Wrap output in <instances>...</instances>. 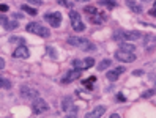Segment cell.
<instances>
[{
  "label": "cell",
  "instance_id": "1",
  "mask_svg": "<svg viewBox=\"0 0 156 118\" xmlns=\"http://www.w3.org/2000/svg\"><path fill=\"white\" fill-rule=\"evenodd\" d=\"M25 30L29 33L38 35V36H41V38H49V36H51V30L48 29V27L38 24V22H30L29 25L25 27Z\"/></svg>",
  "mask_w": 156,
  "mask_h": 118
},
{
  "label": "cell",
  "instance_id": "2",
  "mask_svg": "<svg viewBox=\"0 0 156 118\" xmlns=\"http://www.w3.org/2000/svg\"><path fill=\"white\" fill-rule=\"evenodd\" d=\"M69 19H71V27H73V30H74V32L80 33V32L85 30V24L82 22L80 14H79L76 10H73V11L69 13Z\"/></svg>",
  "mask_w": 156,
  "mask_h": 118
},
{
  "label": "cell",
  "instance_id": "3",
  "mask_svg": "<svg viewBox=\"0 0 156 118\" xmlns=\"http://www.w3.org/2000/svg\"><path fill=\"white\" fill-rule=\"evenodd\" d=\"M44 21L48 22L49 25H52L54 29H58V27L62 25V21H63V16H62V13H58V11L46 13V14H44Z\"/></svg>",
  "mask_w": 156,
  "mask_h": 118
},
{
  "label": "cell",
  "instance_id": "4",
  "mask_svg": "<svg viewBox=\"0 0 156 118\" xmlns=\"http://www.w3.org/2000/svg\"><path fill=\"white\" fill-rule=\"evenodd\" d=\"M49 110V104L44 101V99H41L40 96L33 99V102H32V112L36 113V115H40V113H46Z\"/></svg>",
  "mask_w": 156,
  "mask_h": 118
},
{
  "label": "cell",
  "instance_id": "5",
  "mask_svg": "<svg viewBox=\"0 0 156 118\" xmlns=\"http://www.w3.org/2000/svg\"><path fill=\"white\" fill-rule=\"evenodd\" d=\"M19 93H21L22 98L29 99V101H33V99H36V98L40 96L38 90H36V88H32V87H27V85H22V87H21Z\"/></svg>",
  "mask_w": 156,
  "mask_h": 118
},
{
  "label": "cell",
  "instance_id": "6",
  "mask_svg": "<svg viewBox=\"0 0 156 118\" xmlns=\"http://www.w3.org/2000/svg\"><path fill=\"white\" fill-rule=\"evenodd\" d=\"M115 58L120 61V63H131V61H134L137 57H136L134 52H123V50L118 49V50L115 52Z\"/></svg>",
  "mask_w": 156,
  "mask_h": 118
},
{
  "label": "cell",
  "instance_id": "7",
  "mask_svg": "<svg viewBox=\"0 0 156 118\" xmlns=\"http://www.w3.org/2000/svg\"><path fill=\"white\" fill-rule=\"evenodd\" d=\"M13 57L14 58H29L30 57V50H29V47H27L25 44H21V46H17L13 50Z\"/></svg>",
  "mask_w": 156,
  "mask_h": 118
},
{
  "label": "cell",
  "instance_id": "8",
  "mask_svg": "<svg viewBox=\"0 0 156 118\" xmlns=\"http://www.w3.org/2000/svg\"><path fill=\"white\" fill-rule=\"evenodd\" d=\"M80 74H82V69H71L65 74V77H62V84H69L73 80H77Z\"/></svg>",
  "mask_w": 156,
  "mask_h": 118
},
{
  "label": "cell",
  "instance_id": "9",
  "mask_svg": "<svg viewBox=\"0 0 156 118\" xmlns=\"http://www.w3.org/2000/svg\"><path fill=\"white\" fill-rule=\"evenodd\" d=\"M123 72H125V66H117V68H114L111 71H107L106 77H107L109 82H115V80H118L120 74H123Z\"/></svg>",
  "mask_w": 156,
  "mask_h": 118
},
{
  "label": "cell",
  "instance_id": "10",
  "mask_svg": "<svg viewBox=\"0 0 156 118\" xmlns=\"http://www.w3.org/2000/svg\"><path fill=\"white\" fill-rule=\"evenodd\" d=\"M87 41L88 40L82 38V36H69L68 38V44H71V46H74V47H82Z\"/></svg>",
  "mask_w": 156,
  "mask_h": 118
},
{
  "label": "cell",
  "instance_id": "11",
  "mask_svg": "<svg viewBox=\"0 0 156 118\" xmlns=\"http://www.w3.org/2000/svg\"><path fill=\"white\" fill-rule=\"evenodd\" d=\"M104 112H106V106H96L93 110L85 115V118H99L101 115H104Z\"/></svg>",
  "mask_w": 156,
  "mask_h": 118
},
{
  "label": "cell",
  "instance_id": "12",
  "mask_svg": "<svg viewBox=\"0 0 156 118\" xmlns=\"http://www.w3.org/2000/svg\"><path fill=\"white\" fill-rule=\"evenodd\" d=\"M125 3L128 5V8L133 11V13H136V14H140L144 10H142V5L140 3H137L136 0H125Z\"/></svg>",
  "mask_w": 156,
  "mask_h": 118
},
{
  "label": "cell",
  "instance_id": "13",
  "mask_svg": "<svg viewBox=\"0 0 156 118\" xmlns=\"http://www.w3.org/2000/svg\"><path fill=\"white\" fill-rule=\"evenodd\" d=\"M106 19H107L106 14H99V11L95 13V14H91V16H88V21H90L91 24H96V25H101Z\"/></svg>",
  "mask_w": 156,
  "mask_h": 118
},
{
  "label": "cell",
  "instance_id": "14",
  "mask_svg": "<svg viewBox=\"0 0 156 118\" xmlns=\"http://www.w3.org/2000/svg\"><path fill=\"white\" fill-rule=\"evenodd\" d=\"M73 106H74V101H73L71 96H65V98H63V101H62V110L69 112Z\"/></svg>",
  "mask_w": 156,
  "mask_h": 118
},
{
  "label": "cell",
  "instance_id": "15",
  "mask_svg": "<svg viewBox=\"0 0 156 118\" xmlns=\"http://www.w3.org/2000/svg\"><path fill=\"white\" fill-rule=\"evenodd\" d=\"M142 36L140 32H137V30H133V32H125V41H136V40H139Z\"/></svg>",
  "mask_w": 156,
  "mask_h": 118
},
{
  "label": "cell",
  "instance_id": "16",
  "mask_svg": "<svg viewBox=\"0 0 156 118\" xmlns=\"http://www.w3.org/2000/svg\"><path fill=\"white\" fill-rule=\"evenodd\" d=\"M111 66H112V60L111 58H104V60L99 61V65L96 68H98V71H106L107 68H111Z\"/></svg>",
  "mask_w": 156,
  "mask_h": 118
},
{
  "label": "cell",
  "instance_id": "17",
  "mask_svg": "<svg viewBox=\"0 0 156 118\" xmlns=\"http://www.w3.org/2000/svg\"><path fill=\"white\" fill-rule=\"evenodd\" d=\"M118 49L123 50V52H134V50H136V46H134V44H131V43L122 41V43H120V47H118Z\"/></svg>",
  "mask_w": 156,
  "mask_h": 118
},
{
  "label": "cell",
  "instance_id": "18",
  "mask_svg": "<svg viewBox=\"0 0 156 118\" xmlns=\"http://www.w3.org/2000/svg\"><path fill=\"white\" fill-rule=\"evenodd\" d=\"M21 10L24 11V13H27V14H30V16H36V14H38V13H36V8H33V6H30V5H21Z\"/></svg>",
  "mask_w": 156,
  "mask_h": 118
},
{
  "label": "cell",
  "instance_id": "19",
  "mask_svg": "<svg viewBox=\"0 0 156 118\" xmlns=\"http://www.w3.org/2000/svg\"><path fill=\"white\" fill-rule=\"evenodd\" d=\"M95 66V58L93 57H87L85 60H82V68L84 69H90Z\"/></svg>",
  "mask_w": 156,
  "mask_h": 118
},
{
  "label": "cell",
  "instance_id": "20",
  "mask_svg": "<svg viewBox=\"0 0 156 118\" xmlns=\"http://www.w3.org/2000/svg\"><path fill=\"white\" fill-rule=\"evenodd\" d=\"M95 82H96V77H95V76L88 77L87 80H82V84L87 87V90H93V84H95Z\"/></svg>",
  "mask_w": 156,
  "mask_h": 118
},
{
  "label": "cell",
  "instance_id": "21",
  "mask_svg": "<svg viewBox=\"0 0 156 118\" xmlns=\"http://www.w3.org/2000/svg\"><path fill=\"white\" fill-rule=\"evenodd\" d=\"M80 49H84L85 52H95V50H96V46H95L93 43H90V41H87V43H85V44H84V46H82Z\"/></svg>",
  "mask_w": 156,
  "mask_h": 118
},
{
  "label": "cell",
  "instance_id": "22",
  "mask_svg": "<svg viewBox=\"0 0 156 118\" xmlns=\"http://www.w3.org/2000/svg\"><path fill=\"white\" fill-rule=\"evenodd\" d=\"M84 11L85 14H88V16H91V14H95V13H98V10H96V6H91V5H85L84 6Z\"/></svg>",
  "mask_w": 156,
  "mask_h": 118
},
{
  "label": "cell",
  "instance_id": "23",
  "mask_svg": "<svg viewBox=\"0 0 156 118\" xmlns=\"http://www.w3.org/2000/svg\"><path fill=\"white\" fill-rule=\"evenodd\" d=\"M0 88H11V82L0 74Z\"/></svg>",
  "mask_w": 156,
  "mask_h": 118
},
{
  "label": "cell",
  "instance_id": "24",
  "mask_svg": "<svg viewBox=\"0 0 156 118\" xmlns=\"http://www.w3.org/2000/svg\"><path fill=\"white\" fill-rule=\"evenodd\" d=\"M99 5H104L109 10H112V8H115V0H99Z\"/></svg>",
  "mask_w": 156,
  "mask_h": 118
},
{
  "label": "cell",
  "instance_id": "25",
  "mask_svg": "<svg viewBox=\"0 0 156 118\" xmlns=\"http://www.w3.org/2000/svg\"><path fill=\"white\" fill-rule=\"evenodd\" d=\"M17 22L16 21H5V29L6 30H14V29H17Z\"/></svg>",
  "mask_w": 156,
  "mask_h": 118
},
{
  "label": "cell",
  "instance_id": "26",
  "mask_svg": "<svg viewBox=\"0 0 156 118\" xmlns=\"http://www.w3.org/2000/svg\"><path fill=\"white\" fill-rule=\"evenodd\" d=\"M46 50H48V55H51L52 58H57V57H58L57 49L54 47V46H48V47H46Z\"/></svg>",
  "mask_w": 156,
  "mask_h": 118
},
{
  "label": "cell",
  "instance_id": "27",
  "mask_svg": "<svg viewBox=\"0 0 156 118\" xmlns=\"http://www.w3.org/2000/svg\"><path fill=\"white\" fill-rule=\"evenodd\" d=\"M71 65H73V69H84L82 68V60H79V58H74L71 61Z\"/></svg>",
  "mask_w": 156,
  "mask_h": 118
},
{
  "label": "cell",
  "instance_id": "28",
  "mask_svg": "<svg viewBox=\"0 0 156 118\" xmlns=\"http://www.w3.org/2000/svg\"><path fill=\"white\" fill-rule=\"evenodd\" d=\"M10 43H16V44H25V41H24V38H21V36H11L10 38Z\"/></svg>",
  "mask_w": 156,
  "mask_h": 118
},
{
  "label": "cell",
  "instance_id": "29",
  "mask_svg": "<svg viewBox=\"0 0 156 118\" xmlns=\"http://www.w3.org/2000/svg\"><path fill=\"white\" fill-rule=\"evenodd\" d=\"M154 95V88H150V90H147V92L142 95V98H145V99H148V98H151Z\"/></svg>",
  "mask_w": 156,
  "mask_h": 118
},
{
  "label": "cell",
  "instance_id": "30",
  "mask_svg": "<svg viewBox=\"0 0 156 118\" xmlns=\"http://www.w3.org/2000/svg\"><path fill=\"white\" fill-rule=\"evenodd\" d=\"M115 99H117L118 102H125V101H126V96H125L123 93H117V95H115Z\"/></svg>",
  "mask_w": 156,
  "mask_h": 118
},
{
  "label": "cell",
  "instance_id": "31",
  "mask_svg": "<svg viewBox=\"0 0 156 118\" xmlns=\"http://www.w3.org/2000/svg\"><path fill=\"white\" fill-rule=\"evenodd\" d=\"M57 3L62 5V6H71V3L68 2V0H57Z\"/></svg>",
  "mask_w": 156,
  "mask_h": 118
},
{
  "label": "cell",
  "instance_id": "32",
  "mask_svg": "<svg viewBox=\"0 0 156 118\" xmlns=\"http://www.w3.org/2000/svg\"><path fill=\"white\" fill-rule=\"evenodd\" d=\"M27 5H36V6H40L41 5V0H27Z\"/></svg>",
  "mask_w": 156,
  "mask_h": 118
},
{
  "label": "cell",
  "instance_id": "33",
  "mask_svg": "<svg viewBox=\"0 0 156 118\" xmlns=\"http://www.w3.org/2000/svg\"><path fill=\"white\" fill-rule=\"evenodd\" d=\"M142 74H144V71H142V69H136V71H133V76H136V77H137V76H142Z\"/></svg>",
  "mask_w": 156,
  "mask_h": 118
},
{
  "label": "cell",
  "instance_id": "34",
  "mask_svg": "<svg viewBox=\"0 0 156 118\" xmlns=\"http://www.w3.org/2000/svg\"><path fill=\"white\" fill-rule=\"evenodd\" d=\"M0 11L6 13V11H8V5H3V3H0Z\"/></svg>",
  "mask_w": 156,
  "mask_h": 118
},
{
  "label": "cell",
  "instance_id": "35",
  "mask_svg": "<svg viewBox=\"0 0 156 118\" xmlns=\"http://www.w3.org/2000/svg\"><path fill=\"white\" fill-rule=\"evenodd\" d=\"M148 14H150L151 17H154V16H156V8H154V6H153V8H151V10L148 11Z\"/></svg>",
  "mask_w": 156,
  "mask_h": 118
},
{
  "label": "cell",
  "instance_id": "36",
  "mask_svg": "<svg viewBox=\"0 0 156 118\" xmlns=\"http://www.w3.org/2000/svg\"><path fill=\"white\" fill-rule=\"evenodd\" d=\"M5 68V58L0 57V69H3Z\"/></svg>",
  "mask_w": 156,
  "mask_h": 118
},
{
  "label": "cell",
  "instance_id": "37",
  "mask_svg": "<svg viewBox=\"0 0 156 118\" xmlns=\"http://www.w3.org/2000/svg\"><path fill=\"white\" fill-rule=\"evenodd\" d=\"M66 118H77V115H76V113H71V112H69V113L66 115Z\"/></svg>",
  "mask_w": 156,
  "mask_h": 118
},
{
  "label": "cell",
  "instance_id": "38",
  "mask_svg": "<svg viewBox=\"0 0 156 118\" xmlns=\"http://www.w3.org/2000/svg\"><path fill=\"white\" fill-rule=\"evenodd\" d=\"M111 118H120V116H118V113H112V115H111Z\"/></svg>",
  "mask_w": 156,
  "mask_h": 118
},
{
  "label": "cell",
  "instance_id": "39",
  "mask_svg": "<svg viewBox=\"0 0 156 118\" xmlns=\"http://www.w3.org/2000/svg\"><path fill=\"white\" fill-rule=\"evenodd\" d=\"M74 2H80V3H84V2H90V0H74Z\"/></svg>",
  "mask_w": 156,
  "mask_h": 118
},
{
  "label": "cell",
  "instance_id": "40",
  "mask_svg": "<svg viewBox=\"0 0 156 118\" xmlns=\"http://www.w3.org/2000/svg\"><path fill=\"white\" fill-rule=\"evenodd\" d=\"M6 19H5V17H0V22H5Z\"/></svg>",
  "mask_w": 156,
  "mask_h": 118
}]
</instances>
